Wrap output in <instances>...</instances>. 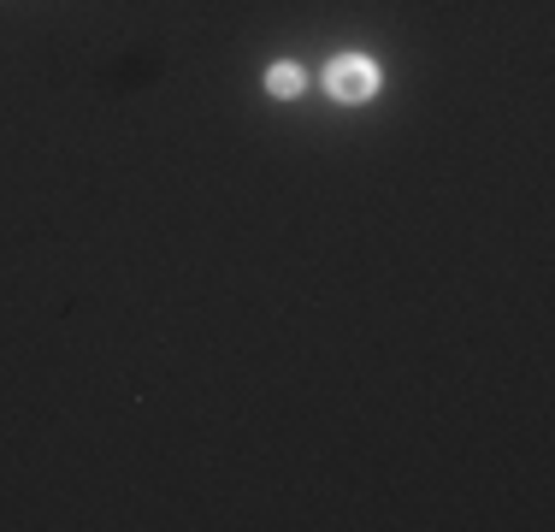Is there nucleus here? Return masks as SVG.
<instances>
[{"mask_svg":"<svg viewBox=\"0 0 555 532\" xmlns=\"http://www.w3.org/2000/svg\"><path fill=\"white\" fill-rule=\"evenodd\" d=\"M325 89H332L337 101H366L378 89V65L373 60H361V53H349V60H337L332 72H325Z\"/></svg>","mask_w":555,"mask_h":532,"instance_id":"1","label":"nucleus"},{"mask_svg":"<svg viewBox=\"0 0 555 532\" xmlns=\"http://www.w3.org/2000/svg\"><path fill=\"white\" fill-rule=\"evenodd\" d=\"M267 89H272V96H296V89H301V72H296V65H272V72H267Z\"/></svg>","mask_w":555,"mask_h":532,"instance_id":"2","label":"nucleus"}]
</instances>
